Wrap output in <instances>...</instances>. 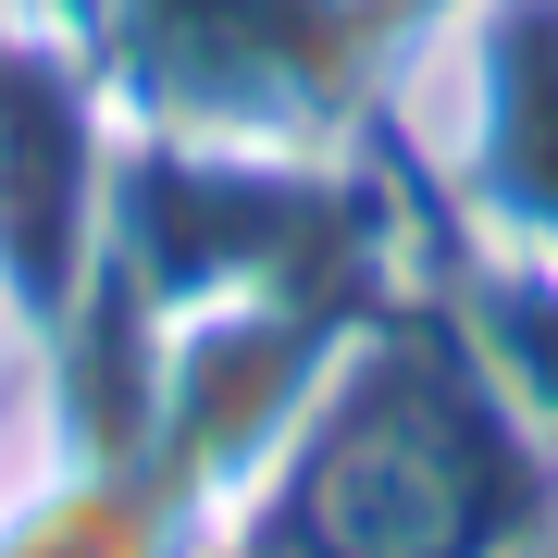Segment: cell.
Returning a JSON list of instances; mask_svg holds the SVG:
<instances>
[{
    "instance_id": "obj_1",
    "label": "cell",
    "mask_w": 558,
    "mask_h": 558,
    "mask_svg": "<svg viewBox=\"0 0 558 558\" xmlns=\"http://www.w3.org/2000/svg\"><path fill=\"white\" fill-rule=\"evenodd\" d=\"M484 435L472 373L422 360L410 336L385 348V373H360L336 435L311 447V546L323 558H459L484 534Z\"/></svg>"
}]
</instances>
